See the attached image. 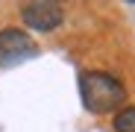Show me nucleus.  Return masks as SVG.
<instances>
[{
  "instance_id": "f257e3e1",
  "label": "nucleus",
  "mask_w": 135,
  "mask_h": 132,
  "mask_svg": "<svg viewBox=\"0 0 135 132\" xmlns=\"http://www.w3.org/2000/svg\"><path fill=\"white\" fill-rule=\"evenodd\" d=\"M79 94H82V106L94 115L115 112L126 103L123 82L115 79L112 74H103V71H82L79 74Z\"/></svg>"
},
{
  "instance_id": "f03ea898",
  "label": "nucleus",
  "mask_w": 135,
  "mask_h": 132,
  "mask_svg": "<svg viewBox=\"0 0 135 132\" xmlns=\"http://www.w3.org/2000/svg\"><path fill=\"white\" fill-rule=\"evenodd\" d=\"M35 53H38L35 41H32L24 30H3V32H0V68L24 65V62L32 59Z\"/></svg>"
},
{
  "instance_id": "7ed1b4c3",
  "label": "nucleus",
  "mask_w": 135,
  "mask_h": 132,
  "mask_svg": "<svg viewBox=\"0 0 135 132\" xmlns=\"http://www.w3.org/2000/svg\"><path fill=\"white\" fill-rule=\"evenodd\" d=\"M21 18H24V24L38 30V32H53L59 24H62V6L56 3V0H32V3L24 6V12H21Z\"/></svg>"
},
{
  "instance_id": "20e7f679",
  "label": "nucleus",
  "mask_w": 135,
  "mask_h": 132,
  "mask_svg": "<svg viewBox=\"0 0 135 132\" xmlns=\"http://www.w3.org/2000/svg\"><path fill=\"white\" fill-rule=\"evenodd\" d=\"M115 132H135V106H126L115 115Z\"/></svg>"
}]
</instances>
